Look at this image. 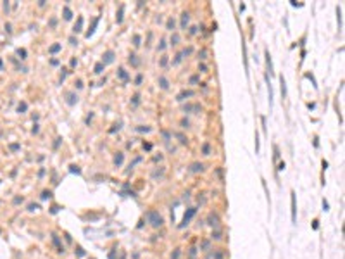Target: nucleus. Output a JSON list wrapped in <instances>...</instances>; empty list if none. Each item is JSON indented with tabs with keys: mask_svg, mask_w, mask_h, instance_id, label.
Masks as SVG:
<instances>
[{
	"mask_svg": "<svg viewBox=\"0 0 345 259\" xmlns=\"http://www.w3.org/2000/svg\"><path fill=\"white\" fill-rule=\"evenodd\" d=\"M64 19H66V21H69V19H73V12H71V9L67 7H64Z\"/></svg>",
	"mask_w": 345,
	"mask_h": 259,
	"instance_id": "6ab92c4d",
	"label": "nucleus"
},
{
	"mask_svg": "<svg viewBox=\"0 0 345 259\" xmlns=\"http://www.w3.org/2000/svg\"><path fill=\"white\" fill-rule=\"evenodd\" d=\"M17 56L21 57V59H26V50H24V48H19V50H17Z\"/></svg>",
	"mask_w": 345,
	"mask_h": 259,
	"instance_id": "72a5a7b5",
	"label": "nucleus"
},
{
	"mask_svg": "<svg viewBox=\"0 0 345 259\" xmlns=\"http://www.w3.org/2000/svg\"><path fill=\"white\" fill-rule=\"evenodd\" d=\"M181 126H183V128H188V126H190V121H188V119H183V121H181Z\"/></svg>",
	"mask_w": 345,
	"mask_h": 259,
	"instance_id": "49530a36",
	"label": "nucleus"
},
{
	"mask_svg": "<svg viewBox=\"0 0 345 259\" xmlns=\"http://www.w3.org/2000/svg\"><path fill=\"white\" fill-rule=\"evenodd\" d=\"M276 169H278V171H283V169H285V163H280V164H278V168H276Z\"/></svg>",
	"mask_w": 345,
	"mask_h": 259,
	"instance_id": "3c124183",
	"label": "nucleus"
},
{
	"mask_svg": "<svg viewBox=\"0 0 345 259\" xmlns=\"http://www.w3.org/2000/svg\"><path fill=\"white\" fill-rule=\"evenodd\" d=\"M66 102H67V105H74V104L78 102V95H76L74 92H67L66 93Z\"/></svg>",
	"mask_w": 345,
	"mask_h": 259,
	"instance_id": "6e6552de",
	"label": "nucleus"
},
{
	"mask_svg": "<svg viewBox=\"0 0 345 259\" xmlns=\"http://www.w3.org/2000/svg\"><path fill=\"white\" fill-rule=\"evenodd\" d=\"M200 249H202L204 252H207L209 249H211V242H209V240H204V242H202V245H200Z\"/></svg>",
	"mask_w": 345,
	"mask_h": 259,
	"instance_id": "5701e85b",
	"label": "nucleus"
},
{
	"mask_svg": "<svg viewBox=\"0 0 345 259\" xmlns=\"http://www.w3.org/2000/svg\"><path fill=\"white\" fill-rule=\"evenodd\" d=\"M212 238L219 240V238H221V232H219V230H216V233H212Z\"/></svg>",
	"mask_w": 345,
	"mask_h": 259,
	"instance_id": "a19ab883",
	"label": "nucleus"
},
{
	"mask_svg": "<svg viewBox=\"0 0 345 259\" xmlns=\"http://www.w3.org/2000/svg\"><path fill=\"white\" fill-rule=\"evenodd\" d=\"M26 109H28V104H26V102H21V104L17 105V111H19V112H24Z\"/></svg>",
	"mask_w": 345,
	"mask_h": 259,
	"instance_id": "cd10ccee",
	"label": "nucleus"
},
{
	"mask_svg": "<svg viewBox=\"0 0 345 259\" xmlns=\"http://www.w3.org/2000/svg\"><path fill=\"white\" fill-rule=\"evenodd\" d=\"M162 137H164V140H166V142H169V138H171V133H167V131H162Z\"/></svg>",
	"mask_w": 345,
	"mask_h": 259,
	"instance_id": "c03bdc74",
	"label": "nucleus"
},
{
	"mask_svg": "<svg viewBox=\"0 0 345 259\" xmlns=\"http://www.w3.org/2000/svg\"><path fill=\"white\" fill-rule=\"evenodd\" d=\"M122 11H124V7L121 5V9H119V14H117V22L122 21Z\"/></svg>",
	"mask_w": 345,
	"mask_h": 259,
	"instance_id": "4c0bfd02",
	"label": "nucleus"
},
{
	"mask_svg": "<svg viewBox=\"0 0 345 259\" xmlns=\"http://www.w3.org/2000/svg\"><path fill=\"white\" fill-rule=\"evenodd\" d=\"M202 154H204V155H211V145H209V144L202 145Z\"/></svg>",
	"mask_w": 345,
	"mask_h": 259,
	"instance_id": "412c9836",
	"label": "nucleus"
},
{
	"mask_svg": "<svg viewBox=\"0 0 345 259\" xmlns=\"http://www.w3.org/2000/svg\"><path fill=\"white\" fill-rule=\"evenodd\" d=\"M133 45H135V47H140V45H141V38H140V35H135V37H133Z\"/></svg>",
	"mask_w": 345,
	"mask_h": 259,
	"instance_id": "a878e982",
	"label": "nucleus"
},
{
	"mask_svg": "<svg viewBox=\"0 0 345 259\" xmlns=\"http://www.w3.org/2000/svg\"><path fill=\"white\" fill-rule=\"evenodd\" d=\"M131 102H133V105H138V104H140V95L137 93V95L133 97V100H131Z\"/></svg>",
	"mask_w": 345,
	"mask_h": 259,
	"instance_id": "c9c22d12",
	"label": "nucleus"
},
{
	"mask_svg": "<svg viewBox=\"0 0 345 259\" xmlns=\"http://www.w3.org/2000/svg\"><path fill=\"white\" fill-rule=\"evenodd\" d=\"M141 81H143V74H138V76L135 78V85L140 86V85H141Z\"/></svg>",
	"mask_w": 345,
	"mask_h": 259,
	"instance_id": "7c9ffc66",
	"label": "nucleus"
},
{
	"mask_svg": "<svg viewBox=\"0 0 345 259\" xmlns=\"http://www.w3.org/2000/svg\"><path fill=\"white\" fill-rule=\"evenodd\" d=\"M175 137L180 140V144H186V142H188V140H186V137H185L183 133H175Z\"/></svg>",
	"mask_w": 345,
	"mask_h": 259,
	"instance_id": "b1692460",
	"label": "nucleus"
},
{
	"mask_svg": "<svg viewBox=\"0 0 345 259\" xmlns=\"http://www.w3.org/2000/svg\"><path fill=\"white\" fill-rule=\"evenodd\" d=\"M183 111L185 112H200L202 111V105L200 104H186V105H183Z\"/></svg>",
	"mask_w": 345,
	"mask_h": 259,
	"instance_id": "423d86ee",
	"label": "nucleus"
},
{
	"mask_svg": "<svg viewBox=\"0 0 345 259\" xmlns=\"http://www.w3.org/2000/svg\"><path fill=\"white\" fill-rule=\"evenodd\" d=\"M207 225H211L212 228H216V230L219 228V216L216 214V213H209V216H207Z\"/></svg>",
	"mask_w": 345,
	"mask_h": 259,
	"instance_id": "7ed1b4c3",
	"label": "nucleus"
},
{
	"mask_svg": "<svg viewBox=\"0 0 345 259\" xmlns=\"http://www.w3.org/2000/svg\"><path fill=\"white\" fill-rule=\"evenodd\" d=\"M195 256H197V249H195V247H192V249H190V259H193Z\"/></svg>",
	"mask_w": 345,
	"mask_h": 259,
	"instance_id": "ea45409f",
	"label": "nucleus"
},
{
	"mask_svg": "<svg viewBox=\"0 0 345 259\" xmlns=\"http://www.w3.org/2000/svg\"><path fill=\"white\" fill-rule=\"evenodd\" d=\"M214 257H216V259H221V257H223V252H221V251H219V252H216V256H214Z\"/></svg>",
	"mask_w": 345,
	"mask_h": 259,
	"instance_id": "6e6d98bb",
	"label": "nucleus"
},
{
	"mask_svg": "<svg viewBox=\"0 0 345 259\" xmlns=\"http://www.w3.org/2000/svg\"><path fill=\"white\" fill-rule=\"evenodd\" d=\"M50 197H52V192H50V190H43V192H41V199H50Z\"/></svg>",
	"mask_w": 345,
	"mask_h": 259,
	"instance_id": "c85d7f7f",
	"label": "nucleus"
},
{
	"mask_svg": "<svg viewBox=\"0 0 345 259\" xmlns=\"http://www.w3.org/2000/svg\"><path fill=\"white\" fill-rule=\"evenodd\" d=\"M180 254H181V252H180V249H176L175 254H173V259H178V257H180Z\"/></svg>",
	"mask_w": 345,
	"mask_h": 259,
	"instance_id": "09e8293b",
	"label": "nucleus"
},
{
	"mask_svg": "<svg viewBox=\"0 0 345 259\" xmlns=\"http://www.w3.org/2000/svg\"><path fill=\"white\" fill-rule=\"evenodd\" d=\"M114 57H116V54H114V50H107V52H104V56H102V64H111V62H114Z\"/></svg>",
	"mask_w": 345,
	"mask_h": 259,
	"instance_id": "20e7f679",
	"label": "nucleus"
},
{
	"mask_svg": "<svg viewBox=\"0 0 345 259\" xmlns=\"http://www.w3.org/2000/svg\"><path fill=\"white\" fill-rule=\"evenodd\" d=\"M159 85H161V88H162V90H167V88H169V81H167L164 76H159Z\"/></svg>",
	"mask_w": 345,
	"mask_h": 259,
	"instance_id": "dca6fc26",
	"label": "nucleus"
},
{
	"mask_svg": "<svg viewBox=\"0 0 345 259\" xmlns=\"http://www.w3.org/2000/svg\"><path fill=\"white\" fill-rule=\"evenodd\" d=\"M323 209H324V211H330V206H328L326 200H323Z\"/></svg>",
	"mask_w": 345,
	"mask_h": 259,
	"instance_id": "8fccbe9b",
	"label": "nucleus"
},
{
	"mask_svg": "<svg viewBox=\"0 0 345 259\" xmlns=\"http://www.w3.org/2000/svg\"><path fill=\"white\" fill-rule=\"evenodd\" d=\"M52 242H54V245L57 247V252H64V247L60 245V242H59V238H57V235H52Z\"/></svg>",
	"mask_w": 345,
	"mask_h": 259,
	"instance_id": "4468645a",
	"label": "nucleus"
},
{
	"mask_svg": "<svg viewBox=\"0 0 345 259\" xmlns=\"http://www.w3.org/2000/svg\"><path fill=\"white\" fill-rule=\"evenodd\" d=\"M2 67H4V62H2V59H0V71H2Z\"/></svg>",
	"mask_w": 345,
	"mask_h": 259,
	"instance_id": "bf43d9fd",
	"label": "nucleus"
},
{
	"mask_svg": "<svg viewBox=\"0 0 345 259\" xmlns=\"http://www.w3.org/2000/svg\"><path fill=\"white\" fill-rule=\"evenodd\" d=\"M128 61H130V64H133V66H138V59H137V56H135V54H131Z\"/></svg>",
	"mask_w": 345,
	"mask_h": 259,
	"instance_id": "c756f323",
	"label": "nucleus"
},
{
	"mask_svg": "<svg viewBox=\"0 0 345 259\" xmlns=\"http://www.w3.org/2000/svg\"><path fill=\"white\" fill-rule=\"evenodd\" d=\"M81 28H83V17L79 16V17H78V22H76L74 28H73V31H74V33H79V31H81Z\"/></svg>",
	"mask_w": 345,
	"mask_h": 259,
	"instance_id": "2eb2a0df",
	"label": "nucleus"
},
{
	"mask_svg": "<svg viewBox=\"0 0 345 259\" xmlns=\"http://www.w3.org/2000/svg\"><path fill=\"white\" fill-rule=\"evenodd\" d=\"M122 161H124V154H122V152H117V154L114 155V164L116 166H121Z\"/></svg>",
	"mask_w": 345,
	"mask_h": 259,
	"instance_id": "f8f14e48",
	"label": "nucleus"
},
{
	"mask_svg": "<svg viewBox=\"0 0 345 259\" xmlns=\"http://www.w3.org/2000/svg\"><path fill=\"white\" fill-rule=\"evenodd\" d=\"M104 67H105V66H104L102 62H97V64H95V73H97V74L104 73Z\"/></svg>",
	"mask_w": 345,
	"mask_h": 259,
	"instance_id": "4be33fe9",
	"label": "nucleus"
},
{
	"mask_svg": "<svg viewBox=\"0 0 345 259\" xmlns=\"http://www.w3.org/2000/svg\"><path fill=\"white\" fill-rule=\"evenodd\" d=\"M74 85H76V88H83V81H81V80H76Z\"/></svg>",
	"mask_w": 345,
	"mask_h": 259,
	"instance_id": "de8ad7c7",
	"label": "nucleus"
},
{
	"mask_svg": "<svg viewBox=\"0 0 345 259\" xmlns=\"http://www.w3.org/2000/svg\"><path fill=\"white\" fill-rule=\"evenodd\" d=\"M38 131H40V128H38V125H35L33 130H31V133H38Z\"/></svg>",
	"mask_w": 345,
	"mask_h": 259,
	"instance_id": "603ef678",
	"label": "nucleus"
},
{
	"mask_svg": "<svg viewBox=\"0 0 345 259\" xmlns=\"http://www.w3.org/2000/svg\"><path fill=\"white\" fill-rule=\"evenodd\" d=\"M69 171H71V173H76V174H79V173H81V169H79L78 166H74V164H73V166L69 168Z\"/></svg>",
	"mask_w": 345,
	"mask_h": 259,
	"instance_id": "473e14b6",
	"label": "nucleus"
},
{
	"mask_svg": "<svg viewBox=\"0 0 345 259\" xmlns=\"http://www.w3.org/2000/svg\"><path fill=\"white\" fill-rule=\"evenodd\" d=\"M38 207H40L38 204H30V206H28V211H36Z\"/></svg>",
	"mask_w": 345,
	"mask_h": 259,
	"instance_id": "e433bc0d",
	"label": "nucleus"
},
{
	"mask_svg": "<svg viewBox=\"0 0 345 259\" xmlns=\"http://www.w3.org/2000/svg\"><path fill=\"white\" fill-rule=\"evenodd\" d=\"M175 24H176V22H175V19H173V17H169V19L166 21V30L173 31V30H175Z\"/></svg>",
	"mask_w": 345,
	"mask_h": 259,
	"instance_id": "a211bd4d",
	"label": "nucleus"
},
{
	"mask_svg": "<svg viewBox=\"0 0 345 259\" xmlns=\"http://www.w3.org/2000/svg\"><path fill=\"white\" fill-rule=\"evenodd\" d=\"M181 61H183V54H181V52H180L178 56H176V59L173 61V64H175V66H176V64H180V62H181Z\"/></svg>",
	"mask_w": 345,
	"mask_h": 259,
	"instance_id": "2f4dec72",
	"label": "nucleus"
},
{
	"mask_svg": "<svg viewBox=\"0 0 345 259\" xmlns=\"http://www.w3.org/2000/svg\"><path fill=\"white\" fill-rule=\"evenodd\" d=\"M143 147L147 149V150H150V149H152V145H150V144H143Z\"/></svg>",
	"mask_w": 345,
	"mask_h": 259,
	"instance_id": "13d9d810",
	"label": "nucleus"
},
{
	"mask_svg": "<svg viewBox=\"0 0 345 259\" xmlns=\"http://www.w3.org/2000/svg\"><path fill=\"white\" fill-rule=\"evenodd\" d=\"M147 221L150 223V226H152V228H161V226L164 225L162 216H161L157 211H149V213H147Z\"/></svg>",
	"mask_w": 345,
	"mask_h": 259,
	"instance_id": "f257e3e1",
	"label": "nucleus"
},
{
	"mask_svg": "<svg viewBox=\"0 0 345 259\" xmlns=\"http://www.w3.org/2000/svg\"><path fill=\"white\" fill-rule=\"evenodd\" d=\"M190 173H202L204 171V164L202 163H193V164H190Z\"/></svg>",
	"mask_w": 345,
	"mask_h": 259,
	"instance_id": "1a4fd4ad",
	"label": "nucleus"
},
{
	"mask_svg": "<svg viewBox=\"0 0 345 259\" xmlns=\"http://www.w3.org/2000/svg\"><path fill=\"white\" fill-rule=\"evenodd\" d=\"M117 78L121 80V81H124V83L130 80V76H128V73H126V69H124V67H119V69H117Z\"/></svg>",
	"mask_w": 345,
	"mask_h": 259,
	"instance_id": "9d476101",
	"label": "nucleus"
},
{
	"mask_svg": "<svg viewBox=\"0 0 345 259\" xmlns=\"http://www.w3.org/2000/svg\"><path fill=\"white\" fill-rule=\"evenodd\" d=\"M11 150H19V145H17V144H12V145H11Z\"/></svg>",
	"mask_w": 345,
	"mask_h": 259,
	"instance_id": "5fc2aeb1",
	"label": "nucleus"
},
{
	"mask_svg": "<svg viewBox=\"0 0 345 259\" xmlns=\"http://www.w3.org/2000/svg\"><path fill=\"white\" fill-rule=\"evenodd\" d=\"M59 50H60V45H59V43L52 45V47L48 48V52H50V54H55V52H59Z\"/></svg>",
	"mask_w": 345,
	"mask_h": 259,
	"instance_id": "bb28decb",
	"label": "nucleus"
},
{
	"mask_svg": "<svg viewBox=\"0 0 345 259\" xmlns=\"http://www.w3.org/2000/svg\"><path fill=\"white\" fill-rule=\"evenodd\" d=\"M188 22H190V14L188 12H183L181 14V30H185Z\"/></svg>",
	"mask_w": 345,
	"mask_h": 259,
	"instance_id": "9b49d317",
	"label": "nucleus"
},
{
	"mask_svg": "<svg viewBox=\"0 0 345 259\" xmlns=\"http://www.w3.org/2000/svg\"><path fill=\"white\" fill-rule=\"evenodd\" d=\"M180 43V35L178 33H173V37H171V45L175 47V45Z\"/></svg>",
	"mask_w": 345,
	"mask_h": 259,
	"instance_id": "aec40b11",
	"label": "nucleus"
},
{
	"mask_svg": "<svg viewBox=\"0 0 345 259\" xmlns=\"http://www.w3.org/2000/svg\"><path fill=\"white\" fill-rule=\"evenodd\" d=\"M97 24H98V17H95V19H93V24H92V28H90V30L86 31V35H85L86 38H90V37H92V35H93V31H95Z\"/></svg>",
	"mask_w": 345,
	"mask_h": 259,
	"instance_id": "ddd939ff",
	"label": "nucleus"
},
{
	"mask_svg": "<svg viewBox=\"0 0 345 259\" xmlns=\"http://www.w3.org/2000/svg\"><path fill=\"white\" fill-rule=\"evenodd\" d=\"M193 95H195L193 90H181V92L176 95V100H178V102H183V100H186V97H193Z\"/></svg>",
	"mask_w": 345,
	"mask_h": 259,
	"instance_id": "39448f33",
	"label": "nucleus"
},
{
	"mask_svg": "<svg viewBox=\"0 0 345 259\" xmlns=\"http://www.w3.org/2000/svg\"><path fill=\"white\" fill-rule=\"evenodd\" d=\"M280 85H281V97L285 99V97H286V85H285V78H283V74L280 76Z\"/></svg>",
	"mask_w": 345,
	"mask_h": 259,
	"instance_id": "f3484780",
	"label": "nucleus"
},
{
	"mask_svg": "<svg viewBox=\"0 0 345 259\" xmlns=\"http://www.w3.org/2000/svg\"><path fill=\"white\" fill-rule=\"evenodd\" d=\"M166 48V40H161V43H159V47H157V50H164Z\"/></svg>",
	"mask_w": 345,
	"mask_h": 259,
	"instance_id": "58836bf2",
	"label": "nucleus"
},
{
	"mask_svg": "<svg viewBox=\"0 0 345 259\" xmlns=\"http://www.w3.org/2000/svg\"><path fill=\"white\" fill-rule=\"evenodd\" d=\"M197 33V26H192V28H190V35H195Z\"/></svg>",
	"mask_w": 345,
	"mask_h": 259,
	"instance_id": "864d4df0",
	"label": "nucleus"
},
{
	"mask_svg": "<svg viewBox=\"0 0 345 259\" xmlns=\"http://www.w3.org/2000/svg\"><path fill=\"white\" fill-rule=\"evenodd\" d=\"M292 195V221H297V202H295V192L290 193Z\"/></svg>",
	"mask_w": 345,
	"mask_h": 259,
	"instance_id": "0eeeda50",
	"label": "nucleus"
},
{
	"mask_svg": "<svg viewBox=\"0 0 345 259\" xmlns=\"http://www.w3.org/2000/svg\"><path fill=\"white\" fill-rule=\"evenodd\" d=\"M69 43L73 45V47H74V45H78V40H76L74 37H69Z\"/></svg>",
	"mask_w": 345,
	"mask_h": 259,
	"instance_id": "37998d69",
	"label": "nucleus"
},
{
	"mask_svg": "<svg viewBox=\"0 0 345 259\" xmlns=\"http://www.w3.org/2000/svg\"><path fill=\"white\" fill-rule=\"evenodd\" d=\"M200 81V76H197V74H193V76H190V85H197V83Z\"/></svg>",
	"mask_w": 345,
	"mask_h": 259,
	"instance_id": "393cba45",
	"label": "nucleus"
},
{
	"mask_svg": "<svg viewBox=\"0 0 345 259\" xmlns=\"http://www.w3.org/2000/svg\"><path fill=\"white\" fill-rule=\"evenodd\" d=\"M76 251H78V252H76V254H78L79 257H83V256H85V251H83L81 247H78V249H76Z\"/></svg>",
	"mask_w": 345,
	"mask_h": 259,
	"instance_id": "a18cd8bd",
	"label": "nucleus"
},
{
	"mask_svg": "<svg viewBox=\"0 0 345 259\" xmlns=\"http://www.w3.org/2000/svg\"><path fill=\"white\" fill-rule=\"evenodd\" d=\"M197 214V207H188L186 209V213H185V216H183V221H181V225L178 226V228H185L186 225H188L190 221H192V218Z\"/></svg>",
	"mask_w": 345,
	"mask_h": 259,
	"instance_id": "f03ea898",
	"label": "nucleus"
},
{
	"mask_svg": "<svg viewBox=\"0 0 345 259\" xmlns=\"http://www.w3.org/2000/svg\"><path fill=\"white\" fill-rule=\"evenodd\" d=\"M159 64H161V67L166 66V64H167V56H162V57H161V62H159Z\"/></svg>",
	"mask_w": 345,
	"mask_h": 259,
	"instance_id": "f704fd0d",
	"label": "nucleus"
},
{
	"mask_svg": "<svg viewBox=\"0 0 345 259\" xmlns=\"http://www.w3.org/2000/svg\"><path fill=\"white\" fill-rule=\"evenodd\" d=\"M55 24H57V19L52 17V19H50V26H55Z\"/></svg>",
	"mask_w": 345,
	"mask_h": 259,
	"instance_id": "4d7b16f0",
	"label": "nucleus"
},
{
	"mask_svg": "<svg viewBox=\"0 0 345 259\" xmlns=\"http://www.w3.org/2000/svg\"><path fill=\"white\" fill-rule=\"evenodd\" d=\"M137 131H150V128H149V126H138Z\"/></svg>",
	"mask_w": 345,
	"mask_h": 259,
	"instance_id": "79ce46f5",
	"label": "nucleus"
}]
</instances>
